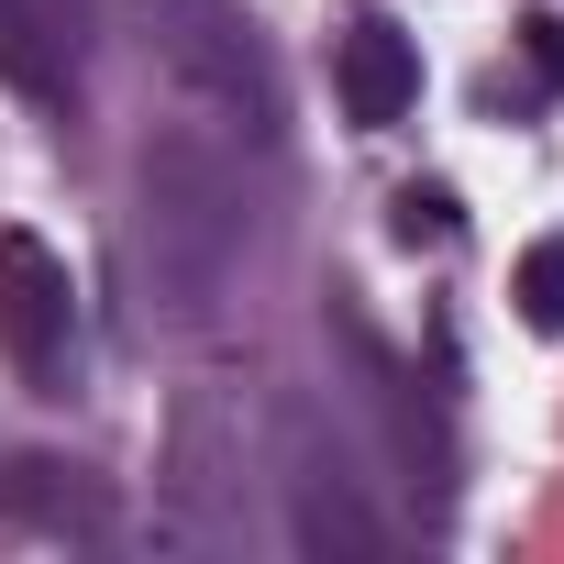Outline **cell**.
<instances>
[{
	"mask_svg": "<svg viewBox=\"0 0 564 564\" xmlns=\"http://www.w3.org/2000/svg\"><path fill=\"white\" fill-rule=\"evenodd\" d=\"M243 243H254V210H243L232 144L199 133L188 111L155 122L133 155V265H144L155 311H177V322L221 311L232 276H243Z\"/></svg>",
	"mask_w": 564,
	"mask_h": 564,
	"instance_id": "1",
	"label": "cell"
},
{
	"mask_svg": "<svg viewBox=\"0 0 564 564\" xmlns=\"http://www.w3.org/2000/svg\"><path fill=\"white\" fill-rule=\"evenodd\" d=\"M144 23V56L155 78L177 89V111L221 144H276V122H289V89H276V56L265 34L232 12V0H133Z\"/></svg>",
	"mask_w": 564,
	"mask_h": 564,
	"instance_id": "2",
	"label": "cell"
},
{
	"mask_svg": "<svg viewBox=\"0 0 564 564\" xmlns=\"http://www.w3.org/2000/svg\"><path fill=\"white\" fill-rule=\"evenodd\" d=\"M276 487H289V542L311 564H377L388 553V520L355 476V443L322 399H289L276 410Z\"/></svg>",
	"mask_w": 564,
	"mask_h": 564,
	"instance_id": "3",
	"label": "cell"
},
{
	"mask_svg": "<svg viewBox=\"0 0 564 564\" xmlns=\"http://www.w3.org/2000/svg\"><path fill=\"white\" fill-rule=\"evenodd\" d=\"M0 355L34 399L78 388V289H67V254L23 221H0Z\"/></svg>",
	"mask_w": 564,
	"mask_h": 564,
	"instance_id": "4",
	"label": "cell"
},
{
	"mask_svg": "<svg viewBox=\"0 0 564 564\" xmlns=\"http://www.w3.org/2000/svg\"><path fill=\"white\" fill-rule=\"evenodd\" d=\"M78 56H89V0H0V78L34 111L78 89Z\"/></svg>",
	"mask_w": 564,
	"mask_h": 564,
	"instance_id": "5",
	"label": "cell"
},
{
	"mask_svg": "<svg viewBox=\"0 0 564 564\" xmlns=\"http://www.w3.org/2000/svg\"><path fill=\"white\" fill-rule=\"evenodd\" d=\"M333 89H344V111H355L366 133H388V122L421 111V45H410L399 23H355L344 56H333Z\"/></svg>",
	"mask_w": 564,
	"mask_h": 564,
	"instance_id": "6",
	"label": "cell"
},
{
	"mask_svg": "<svg viewBox=\"0 0 564 564\" xmlns=\"http://www.w3.org/2000/svg\"><path fill=\"white\" fill-rule=\"evenodd\" d=\"M333 333H344V355H355V377H366V399H377V421L399 432V454H410V487H421V498L443 509V498H454V454H443V432H432V421L410 410V377L388 366V344H377V333H366L355 311H333Z\"/></svg>",
	"mask_w": 564,
	"mask_h": 564,
	"instance_id": "7",
	"label": "cell"
},
{
	"mask_svg": "<svg viewBox=\"0 0 564 564\" xmlns=\"http://www.w3.org/2000/svg\"><path fill=\"white\" fill-rule=\"evenodd\" d=\"M0 520H23V531H56V542H111V509L78 487V465L56 454H12L0 465Z\"/></svg>",
	"mask_w": 564,
	"mask_h": 564,
	"instance_id": "8",
	"label": "cell"
},
{
	"mask_svg": "<svg viewBox=\"0 0 564 564\" xmlns=\"http://www.w3.org/2000/svg\"><path fill=\"white\" fill-rule=\"evenodd\" d=\"M509 300H520L531 333H564V232H542V243L509 265Z\"/></svg>",
	"mask_w": 564,
	"mask_h": 564,
	"instance_id": "9",
	"label": "cell"
},
{
	"mask_svg": "<svg viewBox=\"0 0 564 564\" xmlns=\"http://www.w3.org/2000/svg\"><path fill=\"white\" fill-rule=\"evenodd\" d=\"M454 221H465V210H454V188H432V177H410V188H399V243H454Z\"/></svg>",
	"mask_w": 564,
	"mask_h": 564,
	"instance_id": "10",
	"label": "cell"
}]
</instances>
